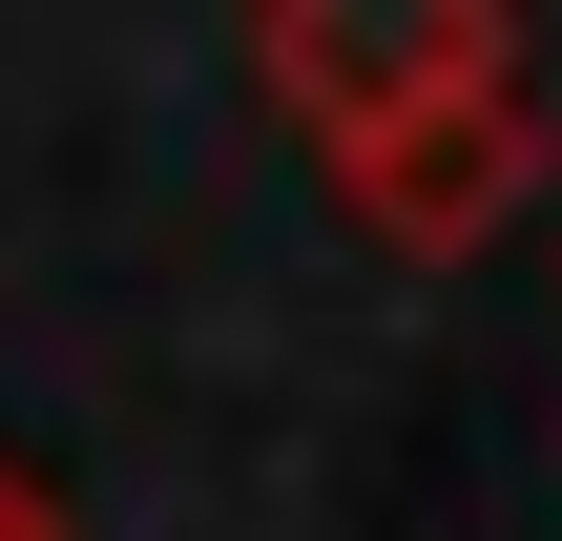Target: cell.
<instances>
[{"label":"cell","mask_w":562,"mask_h":541,"mask_svg":"<svg viewBox=\"0 0 562 541\" xmlns=\"http://www.w3.org/2000/svg\"><path fill=\"white\" fill-rule=\"evenodd\" d=\"M250 83L271 125L313 146V188L375 229V250H501L521 188H542V63L501 0H271L250 21Z\"/></svg>","instance_id":"cell-1"},{"label":"cell","mask_w":562,"mask_h":541,"mask_svg":"<svg viewBox=\"0 0 562 541\" xmlns=\"http://www.w3.org/2000/svg\"><path fill=\"white\" fill-rule=\"evenodd\" d=\"M0 541H83V521H63V500H42V480L0 459Z\"/></svg>","instance_id":"cell-2"}]
</instances>
